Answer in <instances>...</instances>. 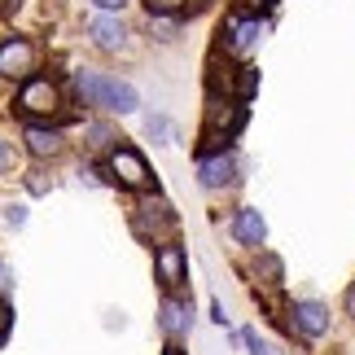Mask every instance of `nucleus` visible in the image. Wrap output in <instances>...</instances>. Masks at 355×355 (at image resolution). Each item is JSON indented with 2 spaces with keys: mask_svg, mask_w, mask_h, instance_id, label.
<instances>
[{
  "mask_svg": "<svg viewBox=\"0 0 355 355\" xmlns=\"http://www.w3.org/2000/svg\"><path fill=\"white\" fill-rule=\"evenodd\" d=\"M75 88L84 97V105H97V110H110V114H136V105H141V97H136V88L128 79L101 75V71H79Z\"/></svg>",
  "mask_w": 355,
  "mask_h": 355,
  "instance_id": "nucleus-1",
  "label": "nucleus"
},
{
  "mask_svg": "<svg viewBox=\"0 0 355 355\" xmlns=\"http://www.w3.org/2000/svg\"><path fill=\"white\" fill-rule=\"evenodd\" d=\"M175 228H180V220H175V211L162 198H141L132 207V233L141 241H149V245L175 241Z\"/></svg>",
  "mask_w": 355,
  "mask_h": 355,
  "instance_id": "nucleus-2",
  "label": "nucleus"
},
{
  "mask_svg": "<svg viewBox=\"0 0 355 355\" xmlns=\"http://www.w3.org/2000/svg\"><path fill=\"white\" fill-rule=\"evenodd\" d=\"M105 171H110L114 189H132V193H149L154 189V171H149V162L136 145H114L110 158H105Z\"/></svg>",
  "mask_w": 355,
  "mask_h": 355,
  "instance_id": "nucleus-3",
  "label": "nucleus"
},
{
  "mask_svg": "<svg viewBox=\"0 0 355 355\" xmlns=\"http://www.w3.org/2000/svg\"><path fill=\"white\" fill-rule=\"evenodd\" d=\"M18 114L22 119H58L62 114V92L53 79H22V88H18Z\"/></svg>",
  "mask_w": 355,
  "mask_h": 355,
  "instance_id": "nucleus-4",
  "label": "nucleus"
},
{
  "mask_svg": "<svg viewBox=\"0 0 355 355\" xmlns=\"http://www.w3.org/2000/svg\"><path fill=\"white\" fill-rule=\"evenodd\" d=\"M154 281L162 285V294H180L189 285V254L180 241L154 245Z\"/></svg>",
  "mask_w": 355,
  "mask_h": 355,
  "instance_id": "nucleus-5",
  "label": "nucleus"
},
{
  "mask_svg": "<svg viewBox=\"0 0 355 355\" xmlns=\"http://www.w3.org/2000/svg\"><path fill=\"white\" fill-rule=\"evenodd\" d=\"M241 171H245V162H241L237 145H228V149H220V154H211V158H198L202 189H228V184L241 180Z\"/></svg>",
  "mask_w": 355,
  "mask_h": 355,
  "instance_id": "nucleus-6",
  "label": "nucleus"
},
{
  "mask_svg": "<svg viewBox=\"0 0 355 355\" xmlns=\"http://www.w3.org/2000/svg\"><path fill=\"white\" fill-rule=\"evenodd\" d=\"M259 40H263V18H245V13H228V18L220 22V49L233 53V58H241V53H250Z\"/></svg>",
  "mask_w": 355,
  "mask_h": 355,
  "instance_id": "nucleus-7",
  "label": "nucleus"
},
{
  "mask_svg": "<svg viewBox=\"0 0 355 355\" xmlns=\"http://www.w3.org/2000/svg\"><path fill=\"white\" fill-rule=\"evenodd\" d=\"M35 71V44L22 35H9L0 40V75L5 79H31Z\"/></svg>",
  "mask_w": 355,
  "mask_h": 355,
  "instance_id": "nucleus-8",
  "label": "nucleus"
},
{
  "mask_svg": "<svg viewBox=\"0 0 355 355\" xmlns=\"http://www.w3.org/2000/svg\"><path fill=\"white\" fill-rule=\"evenodd\" d=\"M290 316H294V334H303L307 343H316V338L329 334V307L316 303V298H303V303H294Z\"/></svg>",
  "mask_w": 355,
  "mask_h": 355,
  "instance_id": "nucleus-9",
  "label": "nucleus"
},
{
  "mask_svg": "<svg viewBox=\"0 0 355 355\" xmlns=\"http://www.w3.org/2000/svg\"><path fill=\"white\" fill-rule=\"evenodd\" d=\"M228 233H233V241L245 245V250H259V245H263V237H268V224H263V215H259L254 207H241V211H233Z\"/></svg>",
  "mask_w": 355,
  "mask_h": 355,
  "instance_id": "nucleus-10",
  "label": "nucleus"
},
{
  "mask_svg": "<svg viewBox=\"0 0 355 355\" xmlns=\"http://www.w3.org/2000/svg\"><path fill=\"white\" fill-rule=\"evenodd\" d=\"M189 320H193V311L180 294H162V316H158V329L167 334V343H180L189 334Z\"/></svg>",
  "mask_w": 355,
  "mask_h": 355,
  "instance_id": "nucleus-11",
  "label": "nucleus"
},
{
  "mask_svg": "<svg viewBox=\"0 0 355 355\" xmlns=\"http://www.w3.org/2000/svg\"><path fill=\"white\" fill-rule=\"evenodd\" d=\"M22 141H26V154L31 158H58L62 154V132L49 128V123H26Z\"/></svg>",
  "mask_w": 355,
  "mask_h": 355,
  "instance_id": "nucleus-12",
  "label": "nucleus"
},
{
  "mask_svg": "<svg viewBox=\"0 0 355 355\" xmlns=\"http://www.w3.org/2000/svg\"><path fill=\"white\" fill-rule=\"evenodd\" d=\"M88 35L97 49H123V40H128V26L110 13H97V18H88Z\"/></svg>",
  "mask_w": 355,
  "mask_h": 355,
  "instance_id": "nucleus-13",
  "label": "nucleus"
},
{
  "mask_svg": "<svg viewBox=\"0 0 355 355\" xmlns=\"http://www.w3.org/2000/svg\"><path fill=\"white\" fill-rule=\"evenodd\" d=\"M254 277L263 281L268 290H281V281H285V268H281V259L272 254V250H263V245L254 250Z\"/></svg>",
  "mask_w": 355,
  "mask_h": 355,
  "instance_id": "nucleus-14",
  "label": "nucleus"
},
{
  "mask_svg": "<svg viewBox=\"0 0 355 355\" xmlns=\"http://www.w3.org/2000/svg\"><path fill=\"white\" fill-rule=\"evenodd\" d=\"M259 92V66H237V84H233V101H250Z\"/></svg>",
  "mask_w": 355,
  "mask_h": 355,
  "instance_id": "nucleus-15",
  "label": "nucleus"
},
{
  "mask_svg": "<svg viewBox=\"0 0 355 355\" xmlns=\"http://www.w3.org/2000/svg\"><path fill=\"white\" fill-rule=\"evenodd\" d=\"M149 13H171V18H184V13H198V5H189V0H145Z\"/></svg>",
  "mask_w": 355,
  "mask_h": 355,
  "instance_id": "nucleus-16",
  "label": "nucleus"
},
{
  "mask_svg": "<svg viewBox=\"0 0 355 355\" xmlns=\"http://www.w3.org/2000/svg\"><path fill=\"white\" fill-rule=\"evenodd\" d=\"M233 9L245 18H272L277 13V0H233Z\"/></svg>",
  "mask_w": 355,
  "mask_h": 355,
  "instance_id": "nucleus-17",
  "label": "nucleus"
},
{
  "mask_svg": "<svg viewBox=\"0 0 355 355\" xmlns=\"http://www.w3.org/2000/svg\"><path fill=\"white\" fill-rule=\"evenodd\" d=\"M110 141H114V132L105 128V123H92V128H88V145H92V149H105Z\"/></svg>",
  "mask_w": 355,
  "mask_h": 355,
  "instance_id": "nucleus-18",
  "label": "nucleus"
},
{
  "mask_svg": "<svg viewBox=\"0 0 355 355\" xmlns=\"http://www.w3.org/2000/svg\"><path fill=\"white\" fill-rule=\"evenodd\" d=\"M5 224H9V228H22V224H26V207L9 202V207H5Z\"/></svg>",
  "mask_w": 355,
  "mask_h": 355,
  "instance_id": "nucleus-19",
  "label": "nucleus"
},
{
  "mask_svg": "<svg viewBox=\"0 0 355 355\" xmlns=\"http://www.w3.org/2000/svg\"><path fill=\"white\" fill-rule=\"evenodd\" d=\"M241 343H245V351H250V355H272L263 343H259V334H254V329H241Z\"/></svg>",
  "mask_w": 355,
  "mask_h": 355,
  "instance_id": "nucleus-20",
  "label": "nucleus"
},
{
  "mask_svg": "<svg viewBox=\"0 0 355 355\" xmlns=\"http://www.w3.org/2000/svg\"><path fill=\"white\" fill-rule=\"evenodd\" d=\"M149 136H158V141H167V136H171V123L162 119V114H154V119H149Z\"/></svg>",
  "mask_w": 355,
  "mask_h": 355,
  "instance_id": "nucleus-21",
  "label": "nucleus"
},
{
  "mask_svg": "<svg viewBox=\"0 0 355 355\" xmlns=\"http://www.w3.org/2000/svg\"><path fill=\"white\" fill-rule=\"evenodd\" d=\"M9 167H13V149H9L5 141H0V175H5Z\"/></svg>",
  "mask_w": 355,
  "mask_h": 355,
  "instance_id": "nucleus-22",
  "label": "nucleus"
},
{
  "mask_svg": "<svg viewBox=\"0 0 355 355\" xmlns=\"http://www.w3.org/2000/svg\"><path fill=\"white\" fill-rule=\"evenodd\" d=\"M343 307H347V316L355 320V281L347 285V294H343Z\"/></svg>",
  "mask_w": 355,
  "mask_h": 355,
  "instance_id": "nucleus-23",
  "label": "nucleus"
},
{
  "mask_svg": "<svg viewBox=\"0 0 355 355\" xmlns=\"http://www.w3.org/2000/svg\"><path fill=\"white\" fill-rule=\"evenodd\" d=\"M22 9V0H0V18H13Z\"/></svg>",
  "mask_w": 355,
  "mask_h": 355,
  "instance_id": "nucleus-24",
  "label": "nucleus"
},
{
  "mask_svg": "<svg viewBox=\"0 0 355 355\" xmlns=\"http://www.w3.org/2000/svg\"><path fill=\"white\" fill-rule=\"evenodd\" d=\"M92 5H97V9H123L128 0H92Z\"/></svg>",
  "mask_w": 355,
  "mask_h": 355,
  "instance_id": "nucleus-25",
  "label": "nucleus"
},
{
  "mask_svg": "<svg viewBox=\"0 0 355 355\" xmlns=\"http://www.w3.org/2000/svg\"><path fill=\"white\" fill-rule=\"evenodd\" d=\"M5 334H9V307L0 303V338H5Z\"/></svg>",
  "mask_w": 355,
  "mask_h": 355,
  "instance_id": "nucleus-26",
  "label": "nucleus"
},
{
  "mask_svg": "<svg viewBox=\"0 0 355 355\" xmlns=\"http://www.w3.org/2000/svg\"><path fill=\"white\" fill-rule=\"evenodd\" d=\"M162 355H184V351H180V343H167V347H162Z\"/></svg>",
  "mask_w": 355,
  "mask_h": 355,
  "instance_id": "nucleus-27",
  "label": "nucleus"
}]
</instances>
